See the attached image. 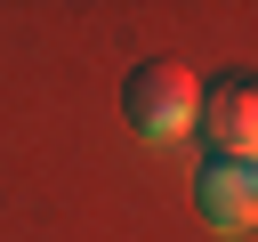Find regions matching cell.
I'll list each match as a JSON object with an SVG mask.
<instances>
[{
    "mask_svg": "<svg viewBox=\"0 0 258 242\" xmlns=\"http://www.w3.org/2000/svg\"><path fill=\"white\" fill-rule=\"evenodd\" d=\"M194 210H202L218 234L258 226V161H242V153H202V169H194Z\"/></svg>",
    "mask_w": 258,
    "mask_h": 242,
    "instance_id": "obj_2",
    "label": "cell"
},
{
    "mask_svg": "<svg viewBox=\"0 0 258 242\" xmlns=\"http://www.w3.org/2000/svg\"><path fill=\"white\" fill-rule=\"evenodd\" d=\"M194 105H202V81H194L177 56H153V65H137V73L121 81V113H129V129L153 137V145L185 137V129H194Z\"/></svg>",
    "mask_w": 258,
    "mask_h": 242,
    "instance_id": "obj_1",
    "label": "cell"
},
{
    "mask_svg": "<svg viewBox=\"0 0 258 242\" xmlns=\"http://www.w3.org/2000/svg\"><path fill=\"white\" fill-rule=\"evenodd\" d=\"M194 121H202V137H210L218 153L258 161V73H218V81L202 89Z\"/></svg>",
    "mask_w": 258,
    "mask_h": 242,
    "instance_id": "obj_3",
    "label": "cell"
}]
</instances>
